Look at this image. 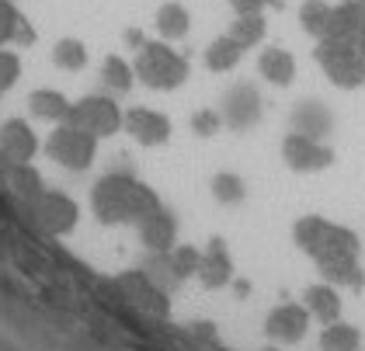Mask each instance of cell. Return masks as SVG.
<instances>
[{
    "label": "cell",
    "instance_id": "obj_25",
    "mask_svg": "<svg viewBox=\"0 0 365 351\" xmlns=\"http://www.w3.org/2000/svg\"><path fill=\"white\" fill-rule=\"evenodd\" d=\"M359 345H362V337L351 324L334 320L320 330V351H359Z\"/></svg>",
    "mask_w": 365,
    "mask_h": 351
},
{
    "label": "cell",
    "instance_id": "obj_5",
    "mask_svg": "<svg viewBox=\"0 0 365 351\" xmlns=\"http://www.w3.org/2000/svg\"><path fill=\"white\" fill-rule=\"evenodd\" d=\"M49 157L66 167V171H87L94 157H98V136H91L81 126H70V122H59L56 129L49 133V143H46Z\"/></svg>",
    "mask_w": 365,
    "mask_h": 351
},
{
    "label": "cell",
    "instance_id": "obj_24",
    "mask_svg": "<svg viewBox=\"0 0 365 351\" xmlns=\"http://www.w3.org/2000/svg\"><path fill=\"white\" fill-rule=\"evenodd\" d=\"M101 81H105V87H108L112 94H125V91H133L136 70H133V63H125L122 56H105V63H101Z\"/></svg>",
    "mask_w": 365,
    "mask_h": 351
},
{
    "label": "cell",
    "instance_id": "obj_16",
    "mask_svg": "<svg viewBox=\"0 0 365 351\" xmlns=\"http://www.w3.org/2000/svg\"><path fill=\"white\" fill-rule=\"evenodd\" d=\"M195 278L205 289H223L226 282L233 278V261H230V254H226L223 240H212L202 250V265H198Z\"/></svg>",
    "mask_w": 365,
    "mask_h": 351
},
{
    "label": "cell",
    "instance_id": "obj_2",
    "mask_svg": "<svg viewBox=\"0 0 365 351\" xmlns=\"http://www.w3.org/2000/svg\"><path fill=\"white\" fill-rule=\"evenodd\" d=\"M292 240L296 247L309 254L317 261V268H331V265H341V261H355L359 258V237L355 230L341 226V223H331L324 216H303L296 219L292 226Z\"/></svg>",
    "mask_w": 365,
    "mask_h": 351
},
{
    "label": "cell",
    "instance_id": "obj_22",
    "mask_svg": "<svg viewBox=\"0 0 365 351\" xmlns=\"http://www.w3.org/2000/svg\"><path fill=\"white\" fill-rule=\"evenodd\" d=\"M29 108H31L35 118H46V122H66V115H70V101H66L59 91L38 87V91H31Z\"/></svg>",
    "mask_w": 365,
    "mask_h": 351
},
{
    "label": "cell",
    "instance_id": "obj_7",
    "mask_svg": "<svg viewBox=\"0 0 365 351\" xmlns=\"http://www.w3.org/2000/svg\"><path fill=\"white\" fill-rule=\"evenodd\" d=\"M31 213H35V223L53 237L73 233L81 223V205L63 191H42L38 198H31Z\"/></svg>",
    "mask_w": 365,
    "mask_h": 351
},
{
    "label": "cell",
    "instance_id": "obj_11",
    "mask_svg": "<svg viewBox=\"0 0 365 351\" xmlns=\"http://www.w3.org/2000/svg\"><path fill=\"white\" fill-rule=\"evenodd\" d=\"M261 118V98L254 91V83H237L223 101V122L230 129L244 133V129H254Z\"/></svg>",
    "mask_w": 365,
    "mask_h": 351
},
{
    "label": "cell",
    "instance_id": "obj_4",
    "mask_svg": "<svg viewBox=\"0 0 365 351\" xmlns=\"http://www.w3.org/2000/svg\"><path fill=\"white\" fill-rule=\"evenodd\" d=\"M317 63L320 70L327 73V81L341 87V91H355L365 83V56L359 49H351L348 42H337V39H320L317 42Z\"/></svg>",
    "mask_w": 365,
    "mask_h": 351
},
{
    "label": "cell",
    "instance_id": "obj_20",
    "mask_svg": "<svg viewBox=\"0 0 365 351\" xmlns=\"http://www.w3.org/2000/svg\"><path fill=\"white\" fill-rule=\"evenodd\" d=\"M153 25H157V31H160V39H168V42H174V39H185L188 35V28H192V14H188V7L185 4H160V11L153 14Z\"/></svg>",
    "mask_w": 365,
    "mask_h": 351
},
{
    "label": "cell",
    "instance_id": "obj_26",
    "mask_svg": "<svg viewBox=\"0 0 365 351\" xmlns=\"http://www.w3.org/2000/svg\"><path fill=\"white\" fill-rule=\"evenodd\" d=\"M264 31H268V21L264 14H237V21L230 25V35L244 46V49H254L264 42Z\"/></svg>",
    "mask_w": 365,
    "mask_h": 351
},
{
    "label": "cell",
    "instance_id": "obj_18",
    "mask_svg": "<svg viewBox=\"0 0 365 351\" xmlns=\"http://www.w3.org/2000/svg\"><path fill=\"white\" fill-rule=\"evenodd\" d=\"M257 70H261L264 81L275 83V87H289V83L296 81V59H292L289 49H279V46H272V49L261 53Z\"/></svg>",
    "mask_w": 365,
    "mask_h": 351
},
{
    "label": "cell",
    "instance_id": "obj_21",
    "mask_svg": "<svg viewBox=\"0 0 365 351\" xmlns=\"http://www.w3.org/2000/svg\"><path fill=\"white\" fill-rule=\"evenodd\" d=\"M307 310H309V317H317L320 324H334L337 317H341V296H337V289L331 282L327 285H309Z\"/></svg>",
    "mask_w": 365,
    "mask_h": 351
},
{
    "label": "cell",
    "instance_id": "obj_23",
    "mask_svg": "<svg viewBox=\"0 0 365 351\" xmlns=\"http://www.w3.org/2000/svg\"><path fill=\"white\" fill-rule=\"evenodd\" d=\"M331 14H334V7L327 4V0H303V7H299V25L307 35H313L317 42L331 31Z\"/></svg>",
    "mask_w": 365,
    "mask_h": 351
},
{
    "label": "cell",
    "instance_id": "obj_29",
    "mask_svg": "<svg viewBox=\"0 0 365 351\" xmlns=\"http://www.w3.org/2000/svg\"><path fill=\"white\" fill-rule=\"evenodd\" d=\"M11 188L18 191V195H25V198H38L42 195V178H38V171L31 167V163H11Z\"/></svg>",
    "mask_w": 365,
    "mask_h": 351
},
{
    "label": "cell",
    "instance_id": "obj_14",
    "mask_svg": "<svg viewBox=\"0 0 365 351\" xmlns=\"http://www.w3.org/2000/svg\"><path fill=\"white\" fill-rule=\"evenodd\" d=\"M38 150V136L31 133L29 122L21 118H11L0 126V157L11 163H29Z\"/></svg>",
    "mask_w": 365,
    "mask_h": 351
},
{
    "label": "cell",
    "instance_id": "obj_6",
    "mask_svg": "<svg viewBox=\"0 0 365 351\" xmlns=\"http://www.w3.org/2000/svg\"><path fill=\"white\" fill-rule=\"evenodd\" d=\"M122 118H125V111L115 105L108 94H87L81 101H73L70 105V115H66V122L70 126H81L87 129L91 136H98V139H108L122 129Z\"/></svg>",
    "mask_w": 365,
    "mask_h": 351
},
{
    "label": "cell",
    "instance_id": "obj_32",
    "mask_svg": "<svg viewBox=\"0 0 365 351\" xmlns=\"http://www.w3.org/2000/svg\"><path fill=\"white\" fill-rule=\"evenodd\" d=\"M21 77V59L18 53H11V49H0V91H7V87H14Z\"/></svg>",
    "mask_w": 365,
    "mask_h": 351
},
{
    "label": "cell",
    "instance_id": "obj_27",
    "mask_svg": "<svg viewBox=\"0 0 365 351\" xmlns=\"http://www.w3.org/2000/svg\"><path fill=\"white\" fill-rule=\"evenodd\" d=\"M168 265H170L174 282H185V278L198 275L202 250H198V247H188V243H178V247H170V250H168Z\"/></svg>",
    "mask_w": 365,
    "mask_h": 351
},
{
    "label": "cell",
    "instance_id": "obj_3",
    "mask_svg": "<svg viewBox=\"0 0 365 351\" xmlns=\"http://www.w3.org/2000/svg\"><path fill=\"white\" fill-rule=\"evenodd\" d=\"M133 70H136V81L153 91H174L188 81V59L174 53L168 42H146L143 49H136Z\"/></svg>",
    "mask_w": 365,
    "mask_h": 351
},
{
    "label": "cell",
    "instance_id": "obj_13",
    "mask_svg": "<svg viewBox=\"0 0 365 351\" xmlns=\"http://www.w3.org/2000/svg\"><path fill=\"white\" fill-rule=\"evenodd\" d=\"M118 285L133 296V302L146 310V313H153V317H168L170 313V302H168V292L146 275V271H125V275H118Z\"/></svg>",
    "mask_w": 365,
    "mask_h": 351
},
{
    "label": "cell",
    "instance_id": "obj_17",
    "mask_svg": "<svg viewBox=\"0 0 365 351\" xmlns=\"http://www.w3.org/2000/svg\"><path fill=\"white\" fill-rule=\"evenodd\" d=\"M331 129H334V115H331L327 105H320V101H299L292 108V133L320 139V136H327Z\"/></svg>",
    "mask_w": 365,
    "mask_h": 351
},
{
    "label": "cell",
    "instance_id": "obj_28",
    "mask_svg": "<svg viewBox=\"0 0 365 351\" xmlns=\"http://www.w3.org/2000/svg\"><path fill=\"white\" fill-rule=\"evenodd\" d=\"M53 63L59 70H84L87 63V46L81 39H59L53 49Z\"/></svg>",
    "mask_w": 365,
    "mask_h": 351
},
{
    "label": "cell",
    "instance_id": "obj_10",
    "mask_svg": "<svg viewBox=\"0 0 365 351\" xmlns=\"http://www.w3.org/2000/svg\"><path fill=\"white\" fill-rule=\"evenodd\" d=\"M122 129L133 136L140 146H164L170 139V118L153 108H129L122 118Z\"/></svg>",
    "mask_w": 365,
    "mask_h": 351
},
{
    "label": "cell",
    "instance_id": "obj_34",
    "mask_svg": "<svg viewBox=\"0 0 365 351\" xmlns=\"http://www.w3.org/2000/svg\"><path fill=\"white\" fill-rule=\"evenodd\" d=\"M230 4H233V11H237V14H261L272 0H230Z\"/></svg>",
    "mask_w": 365,
    "mask_h": 351
},
{
    "label": "cell",
    "instance_id": "obj_19",
    "mask_svg": "<svg viewBox=\"0 0 365 351\" xmlns=\"http://www.w3.org/2000/svg\"><path fill=\"white\" fill-rule=\"evenodd\" d=\"M244 46L226 31V35H220V39H212L209 46H205V66L212 70V73H230V70H237V63L244 59Z\"/></svg>",
    "mask_w": 365,
    "mask_h": 351
},
{
    "label": "cell",
    "instance_id": "obj_9",
    "mask_svg": "<svg viewBox=\"0 0 365 351\" xmlns=\"http://www.w3.org/2000/svg\"><path fill=\"white\" fill-rule=\"evenodd\" d=\"M307 327H309V310L299 306V302H282V306H275V310L268 313V320H264L268 337L279 341V345L303 341V337H307Z\"/></svg>",
    "mask_w": 365,
    "mask_h": 351
},
{
    "label": "cell",
    "instance_id": "obj_35",
    "mask_svg": "<svg viewBox=\"0 0 365 351\" xmlns=\"http://www.w3.org/2000/svg\"><path fill=\"white\" fill-rule=\"evenodd\" d=\"M14 42H18V46H31V42H35V28L29 25V18H25V14H21V21H18Z\"/></svg>",
    "mask_w": 365,
    "mask_h": 351
},
{
    "label": "cell",
    "instance_id": "obj_30",
    "mask_svg": "<svg viewBox=\"0 0 365 351\" xmlns=\"http://www.w3.org/2000/svg\"><path fill=\"white\" fill-rule=\"evenodd\" d=\"M212 195H216V202H223V205H237V202H244V195H247V185H244V178L240 174H216L212 178Z\"/></svg>",
    "mask_w": 365,
    "mask_h": 351
},
{
    "label": "cell",
    "instance_id": "obj_8",
    "mask_svg": "<svg viewBox=\"0 0 365 351\" xmlns=\"http://www.w3.org/2000/svg\"><path fill=\"white\" fill-rule=\"evenodd\" d=\"M282 161L289 163V171L299 174H313V171H327L334 163V150L324 146L320 139L303 133H289L282 139Z\"/></svg>",
    "mask_w": 365,
    "mask_h": 351
},
{
    "label": "cell",
    "instance_id": "obj_12",
    "mask_svg": "<svg viewBox=\"0 0 365 351\" xmlns=\"http://www.w3.org/2000/svg\"><path fill=\"white\" fill-rule=\"evenodd\" d=\"M324 39H337L348 42L351 49H359L365 56V11L359 7V0H341L331 14V31Z\"/></svg>",
    "mask_w": 365,
    "mask_h": 351
},
{
    "label": "cell",
    "instance_id": "obj_15",
    "mask_svg": "<svg viewBox=\"0 0 365 351\" xmlns=\"http://www.w3.org/2000/svg\"><path fill=\"white\" fill-rule=\"evenodd\" d=\"M136 230H140L143 247L153 250V254H168L170 247H174V237H178V223H174V216H170L164 205H157Z\"/></svg>",
    "mask_w": 365,
    "mask_h": 351
},
{
    "label": "cell",
    "instance_id": "obj_36",
    "mask_svg": "<svg viewBox=\"0 0 365 351\" xmlns=\"http://www.w3.org/2000/svg\"><path fill=\"white\" fill-rule=\"evenodd\" d=\"M125 42H129V46H136V49H143V46H146V39H143L140 28H129V31H125Z\"/></svg>",
    "mask_w": 365,
    "mask_h": 351
},
{
    "label": "cell",
    "instance_id": "obj_37",
    "mask_svg": "<svg viewBox=\"0 0 365 351\" xmlns=\"http://www.w3.org/2000/svg\"><path fill=\"white\" fill-rule=\"evenodd\" d=\"M359 7H362V11H365V0H359Z\"/></svg>",
    "mask_w": 365,
    "mask_h": 351
},
{
    "label": "cell",
    "instance_id": "obj_38",
    "mask_svg": "<svg viewBox=\"0 0 365 351\" xmlns=\"http://www.w3.org/2000/svg\"><path fill=\"white\" fill-rule=\"evenodd\" d=\"M0 94H4V91H0Z\"/></svg>",
    "mask_w": 365,
    "mask_h": 351
},
{
    "label": "cell",
    "instance_id": "obj_1",
    "mask_svg": "<svg viewBox=\"0 0 365 351\" xmlns=\"http://www.w3.org/2000/svg\"><path fill=\"white\" fill-rule=\"evenodd\" d=\"M160 205L150 185H143L133 174H105L91 188V209L101 226H140Z\"/></svg>",
    "mask_w": 365,
    "mask_h": 351
},
{
    "label": "cell",
    "instance_id": "obj_33",
    "mask_svg": "<svg viewBox=\"0 0 365 351\" xmlns=\"http://www.w3.org/2000/svg\"><path fill=\"white\" fill-rule=\"evenodd\" d=\"M220 126H223V115L216 108H202L192 115V129H195L198 136H216L220 133Z\"/></svg>",
    "mask_w": 365,
    "mask_h": 351
},
{
    "label": "cell",
    "instance_id": "obj_31",
    "mask_svg": "<svg viewBox=\"0 0 365 351\" xmlns=\"http://www.w3.org/2000/svg\"><path fill=\"white\" fill-rule=\"evenodd\" d=\"M18 21H21V11H18L11 0H0V49H4L7 42H14Z\"/></svg>",
    "mask_w": 365,
    "mask_h": 351
}]
</instances>
